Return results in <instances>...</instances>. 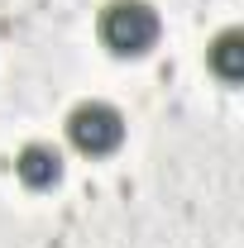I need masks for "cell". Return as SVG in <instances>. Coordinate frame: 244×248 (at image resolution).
<instances>
[{
    "label": "cell",
    "mask_w": 244,
    "mask_h": 248,
    "mask_svg": "<svg viewBox=\"0 0 244 248\" xmlns=\"http://www.w3.org/2000/svg\"><path fill=\"white\" fill-rule=\"evenodd\" d=\"M15 177L29 186V191H48V186H58L62 182V148L43 143V139L24 143V148L15 153Z\"/></svg>",
    "instance_id": "3957f363"
},
{
    "label": "cell",
    "mask_w": 244,
    "mask_h": 248,
    "mask_svg": "<svg viewBox=\"0 0 244 248\" xmlns=\"http://www.w3.org/2000/svg\"><path fill=\"white\" fill-rule=\"evenodd\" d=\"M67 143L82 157H110L124 143V115L110 100H82L67 110Z\"/></svg>",
    "instance_id": "7a4b0ae2"
},
{
    "label": "cell",
    "mask_w": 244,
    "mask_h": 248,
    "mask_svg": "<svg viewBox=\"0 0 244 248\" xmlns=\"http://www.w3.org/2000/svg\"><path fill=\"white\" fill-rule=\"evenodd\" d=\"M96 33L115 58H144L163 33V19L149 0H105L96 15Z\"/></svg>",
    "instance_id": "6da1fadb"
},
{
    "label": "cell",
    "mask_w": 244,
    "mask_h": 248,
    "mask_svg": "<svg viewBox=\"0 0 244 248\" xmlns=\"http://www.w3.org/2000/svg\"><path fill=\"white\" fill-rule=\"evenodd\" d=\"M206 67L225 86H240L244 81V29H220L206 48Z\"/></svg>",
    "instance_id": "277c9868"
}]
</instances>
